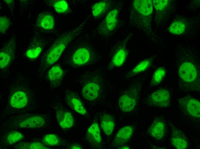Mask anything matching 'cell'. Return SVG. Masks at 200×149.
Wrapping results in <instances>:
<instances>
[{"label":"cell","mask_w":200,"mask_h":149,"mask_svg":"<svg viewBox=\"0 0 200 149\" xmlns=\"http://www.w3.org/2000/svg\"><path fill=\"white\" fill-rule=\"evenodd\" d=\"M4 132L1 138V145L5 147L19 142L24 138V136L22 133L16 130H10Z\"/></svg>","instance_id":"cell-25"},{"label":"cell","mask_w":200,"mask_h":149,"mask_svg":"<svg viewBox=\"0 0 200 149\" xmlns=\"http://www.w3.org/2000/svg\"><path fill=\"white\" fill-rule=\"evenodd\" d=\"M86 23V21H83L76 27L59 35L41 56L38 71L40 74H44L57 61L68 45L84 32Z\"/></svg>","instance_id":"cell-5"},{"label":"cell","mask_w":200,"mask_h":149,"mask_svg":"<svg viewBox=\"0 0 200 149\" xmlns=\"http://www.w3.org/2000/svg\"><path fill=\"white\" fill-rule=\"evenodd\" d=\"M174 0H153L154 17L152 23L154 30L162 28L168 22L172 14L176 9Z\"/></svg>","instance_id":"cell-11"},{"label":"cell","mask_w":200,"mask_h":149,"mask_svg":"<svg viewBox=\"0 0 200 149\" xmlns=\"http://www.w3.org/2000/svg\"><path fill=\"white\" fill-rule=\"evenodd\" d=\"M76 80L80 86L81 95L87 102L99 104L106 101L111 83L104 69L84 70L77 77Z\"/></svg>","instance_id":"cell-3"},{"label":"cell","mask_w":200,"mask_h":149,"mask_svg":"<svg viewBox=\"0 0 200 149\" xmlns=\"http://www.w3.org/2000/svg\"><path fill=\"white\" fill-rule=\"evenodd\" d=\"M200 22L199 17L175 18L168 28V32L172 35L185 38L195 37Z\"/></svg>","instance_id":"cell-10"},{"label":"cell","mask_w":200,"mask_h":149,"mask_svg":"<svg viewBox=\"0 0 200 149\" xmlns=\"http://www.w3.org/2000/svg\"><path fill=\"white\" fill-rule=\"evenodd\" d=\"M1 132L16 130H37L47 127L50 119L48 115L43 113L26 112L14 114L2 115Z\"/></svg>","instance_id":"cell-7"},{"label":"cell","mask_w":200,"mask_h":149,"mask_svg":"<svg viewBox=\"0 0 200 149\" xmlns=\"http://www.w3.org/2000/svg\"><path fill=\"white\" fill-rule=\"evenodd\" d=\"M101 127L107 135H110L114 128V121L112 116L107 114H103L101 118Z\"/></svg>","instance_id":"cell-28"},{"label":"cell","mask_w":200,"mask_h":149,"mask_svg":"<svg viewBox=\"0 0 200 149\" xmlns=\"http://www.w3.org/2000/svg\"><path fill=\"white\" fill-rule=\"evenodd\" d=\"M133 129L130 126L121 128L118 131L114 140L113 143L115 146L122 145L127 143L132 137Z\"/></svg>","instance_id":"cell-26"},{"label":"cell","mask_w":200,"mask_h":149,"mask_svg":"<svg viewBox=\"0 0 200 149\" xmlns=\"http://www.w3.org/2000/svg\"><path fill=\"white\" fill-rule=\"evenodd\" d=\"M131 36L128 35L125 39L117 42L112 47L109 53L110 60L107 66L108 70H111L123 64L128 54L127 43Z\"/></svg>","instance_id":"cell-12"},{"label":"cell","mask_w":200,"mask_h":149,"mask_svg":"<svg viewBox=\"0 0 200 149\" xmlns=\"http://www.w3.org/2000/svg\"><path fill=\"white\" fill-rule=\"evenodd\" d=\"M42 143L46 146H59L62 143L61 139L57 135L53 134H46L42 138Z\"/></svg>","instance_id":"cell-31"},{"label":"cell","mask_w":200,"mask_h":149,"mask_svg":"<svg viewBox=\"0 0 200 149\" xmlns=\"http://www.w3.org/2000/svg\"><path fill=\"white\" fill-rule=\"evenodd\" d=\"M36 23L39 29L46 31H51L54 27L53 16L49 12L42 11L37 15Z\"/></svg>","instance_id":"cell-23"},{"label":"cell","mask_w":200,"mask_h":149,"mask_svg":"<svg viewBox=\"0 0 200 149\" xmlns=\"http://www.w3.org/2000/svg\"><path fill=\"white\" fill-rule=\"evenodd\" d=\"M84 36H78L69 45L65 61L73 67L82 66L96 62L101 55Z\"/></svg>","instance_id":"cell-6"},{"label":"cell","mask_w":200,"mask_h":149,"mask_svg":"<svg viewBox=\"0 0 200 149\" xmlns=\"http://www.w3.org/2000/svg\"><path fill=\"white\" fill-rule=\"evenodd\" d=\"M153 9L152 0L131 1L129 12V24L141 32L155 44L164 48L165 41L152 28Z\"/></svg>","instance_id":"cell-4"},{"label":"cell","mask_w":200,"mask_h":149,"mask_svg":"<svg viewBox=\"0 0 200 149\" xmlns=\"http://www.w3.org/2000/svg\"><path fill=\"white\" fill-rule=\"evenodd\" d=\"M64 98L66 103L71 108L82 115L87 114L84 103L77 93L70 90H67Z\"/></svg>","instance_id":"cell-18"},{"label":"cell","mask_w":200,"mask_h":149,"mask_svg":"<svg viewBox=\"0 0 200 149\" xmlns=\"http://www.w3.org/2000/svg\"><path fill=\"white\" fill-rule=\"evenodd\" d=\"M153 60L151 58L141 61L125 75L124 78H130L147 70L151 65Z\"/></svg>","instance_id":"cell-27"},{"label":"cell","mask_w":200,"mask_h":149,"mask_svg":"<svg viewBox=\"0 0 200 149\" xmlns=\"http://www.w3.org/2000/svg\"><path fill=\"white\" fill-rule=\"evenodd\" d=\"M200 6V0H193L189 1L187 4L186 8V11L189 12H194L197 11Z\"/></svg>","instance_id":"cell-34"},{"label":"cell","mask_w":200,"mask_h":149,"mask_svg":"<svg viewBox=\"0 0 200 149\" xmlns=\"http://www.w3.org/2000/svg\"><path fill=\"white\" fill-rule=\"evenodd\" d=\"M56 101L53 106L55 110L58 123L64 129L71 127L74 124V119L71 113L61 103Z\"/></svg>","instance_id":"cell-17"},{"label":"cell","mask_w":200,"mask_h":149,"mask_svg":"<svg viewBox=\"0 0 200 149\" xmlns=\"http://www.w3.org/2000/svg\"><path fill=\"white\" fill-rule=\"evenodd\" d=\"M10 22L9 19L6 17L1 16L0 17V32L3 34L7 30L10 26Z\"/></svg>","instance_id":"cell-33"},{"label":"cell","mask_w":200,"mask_h":149,"mask_svg":"<svg viewBox=\"0 0 200 149\" xmlns=\"http://www.w3.org/2000/svg\"><path fill=\"white\" fill-rule=\"evenodd\" d=\"M70 149H82V147L79 145H74L71 146Z\"/></svg>","instance_id":"cell-36"},{"label":"cell","mask_w":200,"mask_h":149,"mask_svg":"<svg viewBox=\"0 0 200 149\" xmlns=\"http://www.w3.org/2000/svg\"><path fill=\"white\" fill-rule=\"evenodd\" d=\"M47 77L51 88L53 89L61 85L64 74L60 66L56 64L50 68L47 73Z\"/></svg>","instance_id":"cell-20"},{"label":"cell","mask_w":200,"mask_h":149,"mask_svg":"<svg viewBox=\"0 0 200 149\" xmlns=\"http://www.w3.org/2000/svg\"><path fill=\"white\" fill-rule=\"evenodd\" d=\"M149 134L154 139L160 140L165 136L166 128L164 120L159 118L155 119L147 130Z\"/></svg>","instance_id":"cell-19"},{"label":"cell","mask_w":200,"mask_h":149,"mask_svg":"<svg viewBox=\"0 0 200 149\" xmlns=\"http://www.w3.org/2000/svg\"><path fill=\"white\" fill-rule=\"evenodd\" d=\"M36 92L29 79L17 72L9 83L6 107L2 115L29 112L38 107Z\"/></svg>","instance_id":"cell-2"},{"label":"cell","mask_w":200,"mask_h":149,"mask_svg":"<svg viewBox=\"0 0 200 149\" xmlns=\"http://www.w3.org/2000/svg\"><path fill=\"white\" fill-rule=\"evenodd\" d=\"M180 109L183 113L194 120L200 117V103L196 99L186 96L178 99Z\"/></svg>","instance_id":"cell-13"},{"label":"cell","mask_w":200,"mask_h":149,"mask_svg":"<svg viewBox=\"0 0 200 149\" xmlns=\"http://www.w3.org/2000/svg\"><path fill=\"white\" fill-rule=\"evenodd\" d=\"M122 2H119L107 13L106 16L94 31L97 37L107 39L111 38L118 28L120 11Z\"/></svg>","instance_id":"cell-9"},{"label":"cell","mask_w":200,"mask_h":149,"mask_svg":"<svg viewBox=\"0 0 200 149\" xmlns=\"http://www.w3.org/2000/svg\"><path fill=\"white\" fill-rule=\"evenodd\" d=\"M16 40L13 37L4 44L0 50V66L3 69L9 66L13 62L15 54Z\"/></svg>","instance_id":"cell-16"},{"label":"cell","mask_w":200,"mask_h":149,"mask_svg":"<svg viewBox=\"0 0 200 149\" xmlns=\"http://www.w3.org/2000/svg\"><path fill=\"white\" fill-rule=\"evenodd\" d=\"M4 1L9 7L10 10L13 11L14 7V0H5Z\"/></svg>","instance_id":"cell-35"},{"label":"cell","mask_w":200,"mask_h":149,"mask_svg":"<svg viewBox=\"0 0 200 149\" xmlns=\"http://www.w3.org/2000/svg\"><path fill=\"white\" fill-rule=\"evenodd\" d=\"M118 2L113 0H103L94 3L91 7L93 16L99 17L107 13Z\"/></svg>","instance_id":"cell-21"},{"label":"cell","mask_w":200,"mask_h":149,"mask_svg":"<svg viewBox=\"0 0 200 149\" xmlns=\"http://www.w3.org/2000/svg\"><path fill=\"white\" fill-rule=\"evenodd\" d=\"M120 149H129L128 147L126 146H123V147H121L119 148Z\"/></svg>","instance_id":"cell-37"},{"label":"cell","mask_w":200,"mask_h":149,"mask_svg":"<svg viewBox=\"0 0 200 149\" xmlns=\"http://www.w3.org/2000/svg\"><path fill=\"white\" fill-rule=\"evenodd\" d=\"M47 39L40 31L34 32L24 54L27 58L34 59L37 57L44 49L47 43Z\"/></svg>","instance_id":"cell-14"},{"label":"cell","mask_w":200,"mask_h":149,"mask_svg":"<svg viewBox=\"0 0 200 149\" xmlns=\"http://www.w3.org/2000/svg\"><path fill=\"white\" fill-rule=\"evenodd\" d=\"M49 3L53 7L56 12L59 14H67L70 11L68 3L65 0H51Z\"/></svg>","instance_id":"cell-30"},{"label":"cell","mask_w":200,"mask_h":149,"mask_svg":"<svg viewBox=\"0 0 200 149\" xmlns=\"http://www.w3.org/2000/svg\"><path fill=\"white\" fill-rule=\"evenodd\" d=\"M13 148L21 149H48L43 143L39 142H20L13 145Z\"/></svg>","instance_id":"cell-29"},{"label":"cell","mask_w":200,"mask_h":149,"mask_svg":"<svg viewBox=\"0 0 200 149\" xmlns=\"http://www.w3.org/2000/svg\"><path fill=\"white\" fill-rule=\"evenodd\" d=\"M200 49L195 43H178L174 50L177 90L200 92Z\"/></svg>","instance_id":"cell-1"},{"label":"cell","mask_w":200,"mask_h":149,"mask_svg":"<svg viewBox=\"0 0 200 149\" xmlns=\"http://www.w3.org/2000/svg\"><path fill=\"white\" fill-rule=\"evenodd\" d=\"M144 79L142 76L136 77L120 95L118 104L122 111L125 112L131 111L136 107Z\"/></svg>","instance_id":"cell-8"},{"label":"cell","mask_w":200,"mask_h":149,"mask_svg":"<svg viewBox=\"0 0 200 149\" xmlns=\"http://www.w3.org/2000/svg\"><path fill=\"white\" fill-rule=\"evenodd\" d=\"M171 141L172 145L178 149L186 148L188 145L187 139L184 134L173 125L171 124Z\"/></svg>","instance_id":"cell-22"},{"label":"cell","mask_w":200,"mask_h":149,"mask_svg":"<svg viewBox=\"0 0 200 149\" xmlns=\"http://www.w3.org/2000/svg\"><path fill=\"white\" fill-rule=\"evenodd\" d=\"M166 73L165 68L163 67L157 68L154 72L151 81L152 86L160 84L162 81Z\"/></svg>","instance_id":"cell-32"},{"label":"cell","mask_w":200,"mask_h":149,"mask_svg":"<svg viewBox=\"0 0 200 149\" xmlns=\"http://www.w3.org/2000/svg\"><path fill=\"white\" fill-rule=\"evenodd\" d=\"M87 140L93 147L100 148L102 140L100 129L98 124L93 123L88 129L86 136Z\"/></svg>","instance_id":"cell-24"},{"label":"cell","mask_w":200,"mask_h":149,"mask_svg":"<svg viewBox=\"0 0 200 149\" xmlns=\"http://www.w3.org/2000/svg\"><path fill=\"white\" fill-rule=\"evenodd\" d=\"M145 101L149 107L159 108L168 107L170 103V91L167 89L157 90L149 95L146 98Z\"/></svg>","instance_id":"cell-15"}]
</instances>
